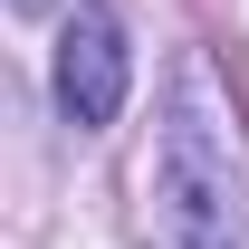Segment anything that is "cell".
I'll use <instances>...</instances> for the list:
<instances>
[{"instance_id": "cell-1", "label": "cell", "mask_w": 249, "mask_h": 249, "mask_svg": "<svg viewBox=\"0 0 249 249\" xmlns=\"http://www.w3.org/2000/svg\"><path fill=\"white\" fill-rule=\"evenodd\" d=\"M154 240L163 249H249V163L240 115L220 106L211 58H182L154 134Z\"/></svg>"}, {"instance_id": "cell-2", "label": "cell", "mask_w": 249, "mask_h": 249, "mask_svg": "<svg viewBox=\"0 0 249 249\" xmlns=\"http://www.w3.org/2000/svg\"><path fill=\"white\" fill-rule=\"evenodd\" d=\"M124 87H134V58H124V19L106 10V0H77L58 19V106L77 134H96V124L124 115Z\"/></svg>"}]
</instances>
